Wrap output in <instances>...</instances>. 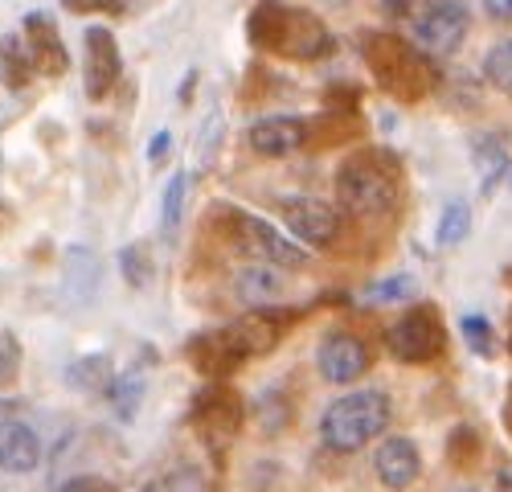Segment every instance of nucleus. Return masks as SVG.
I'll return each mask as SVG.
<instances>
[{
    "instance_id": "c9c22d12",
    "label": "nucleus",
    "mask_w": 512,
    "mask_h": 492,
    "mask_svg": "<svg viewBox=\"0 0 512 492\" xmlns=\"http://www.w3.org/2000/svg\"><path fill=\"white\" fill-rule=\"evenodd\" d=\"M484 13L492 21H512V0H484Z\"/></svg>"
},
{
    "instance_id": "4468645a",
    "label": "nucleus",
    "mask_w": 512,
    "mask_h": 492,
    "mask_svg": "<svg viewBox=\"0 0 512 492\" xmlns=\"http://www.w3.org/2000/svg\"><path fill=\"white\" fill-rule=\"evenodd\" d=\"M246 144L259 156H291L308 144V123L295 115H267L246 132Z\"/></svg>"
},
{
    "instance_id": "72a5a7b5",
    "label": "nucleus",
    "mask_w": 512,
    "mask_h": 492,
    "mask_svg": "<svg viewBox=\"0 0 512 492\" xmlns=\"http://www.w3.org/2000/svg\"><path fill=\"white\" fill-rule=\"evenodd\" d=\"M62 492H115V484L103 476H74L62 484Z\"/></svg>"
},
{
    "instance_id": "e433bc0d",
    "label": "nucleus",
    "mask_w": 512,
    "mask_h": 492,
    "mask_svg": "<svg viewBox=\"0 0 512 492\" xmlns=\"http://www.w3.org/2000/svg\"><path fill=\"white\" fill-rule=\"evenodd\" d=\"M13 410H17L13 402H0V435H5V431L13 427Z\"/></svg>"
},
{
    "instance_id": "bb28decb",
    "label": "nucleus",
    "mask_w": 512,
    "mask_h": 492,
    "mask_svg": "<svg viewBox=\"0 0 512 492\" xmlns=\"http://www.w3.org/2000/svg\"><path fill=\"white\" fill-rule=\"evenodd\" d=\"M467 230H472V210H467V201H451L439 218V246H459Z\"/></svg>"
},
{
    "instance_id": "c756f323",
    "label": "nucleus",
    "mask_w": 512,
    "mask_h": 492,
    "mask_svg": "<svg viewBox=\"0 0 512 492\" xmlns=\"http://www.w3.org/2000/svg\"><path fill=\"white\" fill-rule=\"evenodd\" d=\"M410 296H414V279L410 275H390V279L373 283L365 292L369 304H398V300H410Z\"/></svg>"
},
{
    "instance_id": "7c9ffc66",
    "label": "nucleus",
    "mask_w": 512,
    "mask_h": 492,
    "mask_svg": "<svg viewBox=\"0 0 512 492\" xmlns=\"http://www.w3.org/2000/svg\"><path fill=\"white\" fill-rule=\"evenodd\" d=\"M439 0H381V13L394 21H418L422 13H431Z\"/></svg>"
},
{
    "instance_id": "c85d7f7f",
    "label": "nucleus",
    "mask_w": 512,
    "mask_h": 492,
    "mask_svg": "<svg viewBox=\"0 0 512 492\" xmlns=\"http://www.w3.org/2000/svg\"><path fill=\"white\" fill-rule=\"evenodd\" d=\"M459 333H463V341L472 345L480 357H492L496 353V333H492V324L484 316H463L459 320Z\"/></svg>"
},
{
    "instance_id": "f704fd0d",
    "label": "nucleus",
    "mask_w": 512,
    "mask_h": 492,
    "mask_svg": "<svg viewBox=\"0 0 512 492\" xmlns=\"http://www.w3.org/2000/svg\"><path fill=\"white\" fill-rule=\"evenodd\" d=\"M168 152H173V136H168V132H156L152 144H148V164H152V169L168 160Z\"/></svg>"
},
{
    "instance_id": "2f4dec72",
    "label": "nucleus",
    "mask_w": 512,
    "mask_h": 492,
    "mask_svg": "<svg viewBox=\"0 0 512 492\" xmlns=\"http://www.w3.org/2000/svg\"><path fill=\"white\" fill-rule=\"evenodd\" d=\"M62 5L70 13H111V17H119L127 9V0H62Z\"/></svg>"
},
{
    "instance_id": "9d476101",
    "label": "nucleus",
    "mask_w": 512,
    "mask_h": 492,
    "mask_svg": "<svg viewBox=\"0 0 512 492\" xmlns=\"http://www.w3.org/2000/svg\"><path fill=\"white\" fill-rule=\"evenodd\" d=\"M316 365H320L324 382L349 386L369 369V345L361 337H353V333H332V337H324V345L316 353Z\"/></svg>"
},
{
    "instance_id": "6ab92c4d",
    "label": "nucleus",
    "mask_w": 512,
    "mask_h": 492,
    "mask_svg": "<svg viewBox=\"0 0 512 492\" xmlns=\"http://www.w3.org/2000/svg\"><path fill=\"white\" fill-rule=\"evenodd\" d=\"M476 169H480L484 193H492V189L508 177V169H512V148H508V140H504L500 132L476 140Z\"/></svg>"
},
{
    "instance_id": "f257e3e1",
    "label": "nucleus",
    "mask_w": 512,
    "mask_h": 492,
    "mask_svg": "<svg viewBox=\"0 0 512 492\" xmlns=\"http://www.w3.org/2000/svg\"><path fill=\"white\" fill-rule=\"evenodd\" d=\"M246 37H250L254 50L283 54V58H295V62H320L336 50L332 29L316 13L287 9V5H279V0L254 5L250 21H246Z\"/></svg>"
},
{
    "instance_id": "ea45409f",
    "label": "nucleus",
    "mask_w": 512,
    "mask_h": 492,
    "mask_svg": "<svg viewBox=\"0 0 512 492\" xmlns=\"http://www.w3.org/2000/svg\"><path fill=\"white\" fill-rule=\"evenodd\" d=\"M459 492H472V488H459Z\"/></svg>"
},
{
    "instance_id": "a19ab883",
    "label": "nucleus",
    "mask_w": 512,
    "mask_h": 492,
    "mask_svg": "<svg viewBox=\"0 0 512 492\" xmlns=\"http://www.w3.org/2000/svg\"><path fill=\"white\" fill-rule=\"evenodd\" d=\"M508 279H512V271H508Z\"/></svg>"
},
{
    "instance_id": "a878e982",
    "label": "nucleus",
    "mask_w": 512,
    "mask_h": 492,
    "mask_svg": "<svg viewBox=\"0 0 512 492\" xmlns=\"http://www.w3.org/2000/svg\"><path fill=\"white\" fill-rule=\"evenodd\" d=\"M185 197H189V177L177 173L173 181H168V189H164V234H168V238H177V230H181Z\"/></svg>"
},
{
    "instance_id": "f3484780",
    "label": "nucleus",
    "mask_w": 512,
    "mask_h": 492,
    "mask_svg": "<svg viewBox=\"0 0 512 492\" xmlns=\"http://www.w3.org/2000/svg\"><path fill=\"white\" fill-rule=\"evenodd\" d=\"M283 271L271 267V263H250L238 271V296L250 304V308H267L271 300L283 296Z\"/></svg>"
},
{
    "instance_id": "a211bd4d",
    "label": "nucleus",
    "mask_w": 512,
    "mask_h": 492,
    "mask_svg": "<svg viewBox=\"0 0 512 492\" xmlns=\"http://www.w3.org/2000/svg\"><path fill=\"white\" fill-rule=\"evenodd\" d=\"M37 464H41V439L25 423H13L5 435H0V468L5 472H33Z\"/></svg>"
},
{
    "instance_id": "2eb2a0df",
    "label": "nucleus",
    "mask_w": 512,
    "mask_h": 492,
    "mask_svg": "<svg viewBox=\"0 0 512 492\" xmlns=\"http://www.w3.org/2000/svg\"><path fill=\"white\" fill-rule=\"evenodd\" d=\"M185 357H189V365L197 369V374H205V378H230L234 369L242 365V357H238V349L230 345V337H226V328H209V333H197L189 345H185Z\"/></svg>"
},
{
    "instance_id": "423d86ee",
    "label": "nucleus",
    "mask_w": 512,
    "mask_h": 492,
    "mask_svg": "<svg viewBox=\"0 0 512 492\" xmlns=\"http://www.w3.org/2000/svg\"><path fill=\"white\" fill-rule=\"evenodd\" d=\"M246 415H250L246 398L226 382H213L193 398V427L209 447H218V451L238 439V431L246 427Z\"/></svg>"
},
{
    "instance_id": "f8f14e48",
    "label": "nucleus",
    "mask_w": 512,
    "mask_h": 492,
    "mask_svg": "<svg viewBox=\"0 0 512 492\" xmlns=\"http://www.w3.org/2000/svg\"><path fill=\"white\" fill-rule=\"evenodd\" d=\"M279 333H283V316L271 312V308H259V312H246L238 316L234 324H226V337L230 345L238 349V357H263L279 345Z\"/></svg>"
},
{
    "instance_id": "412c9836",
    "label": "nucleus",
    "mask_w": 512,
    "mask_h": 492,
    "mask_svg": "<svg viewBox=\"0 0 512 492\" xmlns=\"http://www.w3.org/2000/svg\"><path fill=\"white\" fill-rule=\"evenodd\" d=\"M29 78H33V58L21 46V37L9 33L5 41H0V82L13 87V91H21V87H29Z\"/></svg>"
},
{
    "instance_id": "b1692460",
    "label": "nucleus",
    "mask_w": 512,
    "mask_h": 492,
    "mask_svg": "<svg viewBox=\"0 0 512 492\" xmlns=\"http://www.w3.org/2000/svg\"><path fill=\"white\" fill-rule=\"evenodd\" d=\"M140 398H144V378L136 374V369L111 382V402H115V415H119L123 423H132V419H136Z\"/></svg>"
},
{
    "instance_id": "4be33fe9",
    "label": "nucleus",
    "mask_w": 512,
    "mask_h": 492,
    "mask_svg": "<svg viewBox=\"0 0 512 492\" xmlns=\"http://www.w3.org/2000/svg\"><path fill=\"white\" fill-rule=\"evenodd\" d=\"M66 378H70V386H74V390L103 394V390H111V382H115V369H111V357L95 353V357H82V361H74Z\"/></svg>"
},
{
    "instance_id": "4c0bfd02",
    "label": "nucleus",
    "mask_w": 512,
    "mask_h": 492,
    "mask_svg": "<svg viewBox=\"0 0 512 492\" xmlns=\"http://www.w3.org/2000/svg\"><path fill=\"white\" fill-rule=\"evenodd\" d=\"M496 492H512V472H500L496 476Z\"/></svg>"
},
{
    "instance_id": "5701e85b",
    "label": "nucleus",
    "mask_w": 512,
    "mask_h": 492,
    "mask_svg": "<svg viewBox=\"0 0 512 492\" xmlns=\"http://www.w3.org/2000/svg\"><path fill=\"white\" fill-rule=\"evenodd\" d=\"M480 456H484V435L476 431V427H455L451 435H447V464L455 468V472H472L476 464H480Z\"/></svg>"
},
{
    "instance_id": "1a4fd4ad",
    "label": "nucleus",
    "mask_w": 512,
    "mask_h": 492,
    "mask_svg": "<svg viewBox=\"0 0 512 492\" xmlns=\"http://www.w3.org/2000/svg\"><path fill=\"white\" fill-rule=\"evenodd\" d=\"M279 214L295 230V238L308 242V246H332L340 234V214L320 197H283Z\"/></svg>"
},
{
    "instance_id": "9b49d317",
    "label": "nucleus",
    "mask_w": 512,
    "mask_h": 492,
    "mask_svg": "<svg viewBox=\"0 0 512 492\" xmlns=\"http://www.w3.org/2000/svg\"><path fill=\"white\" fill-rule=\"evenodd\" d=\"M82 46H87V99L99 103L119 82V70H123L119 46H115L111 29H103V25H91L87 33H82Z\"/></svg>"
},
{
    "instance_id": "393cba45",
    "label": "nucleus",
    "mask_w": 512,
    "mask_h": 492,
    "mask_svg": "<svg viewBox=\"0 0 512 492\" xmlns=\"http://www.w3.org/2000/svg\"><path fill=\"white\" fill-rule=\"evenodd\" d=\"M119 267H123V279L132 283V287H148L152 275H156V263H152V251L144 242H132V246H123V255H119Z\"/></svg>"
},
{
    "instance_id": "473e14b6",
    "label": "nucleus",
    "mask_w": 512,
    "mask_h": 492,
    "mask_svg": "<svg viewBox=\"0 0 512 492\" xmlns=\"http://www.w3.org/2000/svg\"><path fill=\"white\" fill-rule=\"evenodd\" d=\"M13 374H17V345L9 333H0V386L13 382Z\"/></svg>"
},
{
    "instance_id": "aec40b11",
    "label": "nucleus",
    "mask_w": 512,
    "mask_h": 492,
    "mask_svg": "<svg viewBox=\"0 0 512 492\" xmlns=\"http://www.w3.org/2000/svg\"><path fill=\"white\" fill-rule=\"evenodd\" d=\"M250 419H254V427H259L263 435H283L291 427V419H295L291 415V398L283 390H267L259 402H254Z\"/></svg>"
},
{
    "instance_id": "dca6fc26",
    "label": "nucleus",
    "mask_w": 512,
    "mask_h": 492,
    "mask_svg": "<svg viewBox=\"0 0 512 492\" xmlns=\"http://www.w3.org/2000/svg\"><path fill=\"white\" fill-rule=\"evenodd\" d=\"M373 468H377V480L386 484V488L406 492L422 476V456H418V447L410 439L394 435V439H381L377 456H373Z\"/></svg>"
},
{
    "instance_id": "39448f33",
    "label": "nucleus",
    "mask_w": 512,
    "mask_h": 492,
    "mask_svg": "<svg viewBox=\"0 0 512 492\" xmlns=\"http://www.w3.org/2000/svg\"><path fill=\"white\" fill-rule=\"evenodd\" d=\"M213 222H222V234L238 246L242 255H250L254 263H271L279 271H300L308 267V255L300 251L295 242H287L271 222L254 218V214H242V210H230V205H218L213 210Z\"/></svg>"
},
{
    "instance_id": "ddd939ff",
    "label": "nucleus",
    "mask_w": 512,
    "mask_h": 492,
    "mask_svg": "<svg viewBox=\"0 0 512 492\" xmlns=\"http://www.w3.org/2000/svg\"><path fill=\"white\" fill-rule=\"evenodd\" d=\"M25 46H29L33 70L50 74V78H58V74L70 70V54L62 46V33H58V25L46 13H29L25 17Z\"/></svg>"
},
{
    "instance_id": "7ed1b4c3",
    "label": "nucleus",
    "mask_w": 512,
    "mask_h": 492,
    "mask_svg": "<svg viewBox=\"0 0 512 492\" xmlns=\"http://www.w3.org/2000/svg\"><path fill=\"white\" fill-rule=\"evenodd\" d=\"M336 197L357 218H381L398 205V160L386 152H353L336 169Z\"/></svg>"
},
{
    "instance_id": "6e6552de",
    "label": "nucleus",
    "mask_w": 512,
    "mask_h": 492,
    "mask_svg": "<svg viewBox=\"0 0 512 492\" xmlns=\"http://www.w3.org/2000/svg\"><path fill=\"white\" fill-rule=\"evenodd\" d=\"M467 29H472V17H467V5L459 0H439L431 13H422L414 21V41L422 54H455L463 46Z\"/></svg>"
},
{
    "instance_id": "0eeeda50",
    "label": "nucleus",
    "mask_w": 512,
    "mask_h": 492,
    "mask_svg": "<svg viewBox=\"0 0 512 492\" xmlns=\"http://www.w3.org/2000/svg\"><path fill=\"white\" fill-rule=\"evenodd\" d=\"M447 349V328L431 304H418L390 328V353L406 365H431Z\"/></svg>"
},
{
    "instance_id": "cd10ccee",
    "label": "nucleus",
    "mask_w": 512,
    "mask_h": 492,
    "mask_svg": "<svg viewBox=\"0 0 512 492\" xmlns=\"http://www.w3.org/2000/svg\"><path fill=\"white\" fill-rule=\"evenodd\" d=\"M484 78L492 82L496 91L512 95V41H500V46L488 50V58H484Z\"/></svg>"
},
{
    "instance_id": "f03ea898",
    "label": "nucleus",
    "mask_w": 512,
    "mask_h": 492,
    "mask_svg": "<svg viewBox=\"0 0 512 492\" xmlns=\"http://www.w3.org/2000/svg\"><path fill=\"white\" fill-rule=\"evenodd\" d=\"M361 54L373 78L381 82V91H390L402 103H418L443 82V70L431 62V54L414 50L410 41L394 33H361Z\"/></svg>"
},
{
    "instance_id": "20e7f679",
    "label": "nucleus",
    "mask_w": 512,
    "mask_h": 492,
    "mask_svg": "<svg viewBox=\"0 0 512 492\" xmlns=\"http://www.w3.org/2000/svg\"><path fill=\"white\" fill-rule=\"evenodd\" d=\"M386 427H390V398L381 390H353L336 398L320 419V435L332 451H357L373 443Z\"/></svg>"
},
{
    "instance_id": "58836bf2",
    "label": "nucleus",
    "mask_w": 512,
    "mask_h": 492,
    "mask_svg": "<svg viewBox=\"0 0 512 492\" xmlns=\"http://www.w3.org/2000/svg\"><path fill=\"white\" fill-rule=\"evenodd\" d=\"M504 419H508V427H512V394H508V415H504Z\"/></svg>"
},
{
    "instance_id": "79ce46f5",
    "label": "nucleus",
    "mask_w": 512,
    "mask_h": 492,
    "mask_svg": "<svg viewBox=\"0 0 512 492\" xmlns=\"http://www.w3.org/2000/svg\"><path fill=\"white\" fill-rule=\"evenodd\" d=\"M508 341H512V337H508Z\"/></svg>"
}]
</instances>
